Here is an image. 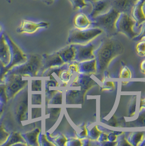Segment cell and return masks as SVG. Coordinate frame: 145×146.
<instances>
[{
  "mask_svg": "<svg viewBox=\"0 0 145 146\" xmlns=\"http://www.w3.org/2000/svg\"><path fill=\"white\" fill-rule=\"evenodd\" d=\"M62 92L59 90L53 98L47 102L49 105H58L62 104Z\"/></svg>",
  "mask_w": 145,
  "mask_h": 146,
  "instance_id": "26",
  "label": "cell"
},
{
  "mask_svg": "<svg viewBox=\"0 0 145 146\" xmlns=\"http://www.w3.org/2000/svg\"><path fill=\"white\" fill-rule=\"evenodd\" d=\"M144 145H145V139L144 140Z\"/></svg>",
  "mask_w": 145,
  "mask_h": 146,
  "instance_id": "50",
  "label": "cell"
},
{
  "mask_svg": "<svg viewBox=\"0 0 145 146\" xmlns=\"http://www.w3.org/2000/svg\"><path fill=\"white\" fill-rule=\"evenodd\" d=\"M0 83H4V80L0 79Z\"/></svg>",
  "mask_w": 145,
  "mask_h": 146,
  "instance_id": "48",
  "label": "cell"
},
{
  "mask_svg": "<svg viewBox=\"0 0 145 146\" xmlns=\"http://www.w3.org/2000/svg\"><path fill=\"white\" fill-rule=\"evenodd\" d=\"M42 58L43 65L40 76L44 71L49 68L61 66L64 64H66V63L59 55L58 52L51 54H44L42 55Z\"/></svg>",
  "mask_w": 145,
  "mask_h": 146,
  "instance_id": "12",
  "label": "cell"
},
{
  "mask_svg": "<svg viewBox=\"0 0 145 146\" xmlns=\"http://www.w3.org/2000/svg\"><path fill=\"white\" fill-rule=\"evenodd\" d=\"M68 70L72 73H79V62L74 61L68 64Z\"/></svg>",
  "mask_w": 145,
  "mask_h": 146,
  "instance_id": "31",
  "label": "cell"
},
{
  "mask_svg": "<svg viewBox=\"0 0 145 146\" xmlns=\"http://www.w3.org/2000/svg\"><path fill=\"white\" fill-rule=\"evenodd\" d=\"M101 1V0H86V2L88 3H92L93 2H96V1Z\"/></svg>",
  "mask_w": 145,
  "mask_h": 146,
  "instance_id": "44",
  "label": "cell"
},
{
  "mask_svg": "<svg viewBox=\"0 0 145 146\" xmlns=\"http://www.w3.org/2000/svg\"><path fill=\"white\" fill-rule=\"evenodd\" d=\"M144 133L141 132L132 133L129 137V142L132 145H138L140 142H142L144 139Z\"/></svg>",
  "mask_w": 145,
  "mask_h": 146,
  "instance_id": "23",
  "label": "cell"
},
{
  "mask_svg": "<svg viewBox=\"0 0 145 146\" xmlns=\"http://www.w3.org/2000/svg\"><path fill=\"white\" fill-rule=\"evenodd\" d=\"M43 1L47 6H50L53 4L55 0H43Z\"/></svg>",
  "mask_w": 145,
  "mask_h": 146,
  "instance_id": "41",
  "label": "cell"
},
{
  "mask_svg": "<svg viewBox=\"0 0 145 146\" xmlns=\"http://www.w3.org/2000/svg\"><path fill=\"white\" fill-rule=\"evenodd\" d=\"M58 53L66 64H69L75 61L76 56L75 45L69 44L63 49L59 50Z\"/></svg>",
  "mask_w": 145,
  "mask_h": 146,
  "instance_id": "17",
  "label": "cell"
},
{
  "mask_svg": "<svg viewBox=\"0 0 145 146\" xmlns=\"http://www.w3.org/2000/svg\"><path fill=\"white\" fill-rule=\"evenodd\" d=\"M137 0H111L112 7L119 13L131 15L132 9Z\"/></svg>",
  "mask_w": 145,
  "mask_h": 146,
  "instance_id": "15",
  "label": "cell"
},
{
  "mask_svg": "<svg viewBox=\"0 0 145 146\" xmlns=\"http://www.w3.org/2000/svg\"><path fill=\"white\" fill-rule=\"evenodd\" d=\"M12 54L9 44L7 41L6 33H0V62L5 66H8L11 62Z\"/></svg>",
  "mask_w": 145,
  "mask_h": 146,
  "instance_id": "11",
  "label": "cell"
},
{
  "mask_svg": "<svg viewBox=\"0 0 145 146\" xmlns=\"http://www.w3.org/2000/svg\"><path fill=\"white\" fill-rule=\"evenodd\" d=\"M113 83L112 82H107L103 84V89L104 90H110V89L113 88Z\"/></svg>",
  "mask_w": 145,
  "mask_h": 146,
  "instance_id": "40",
  "label": "cell"
},
{
  "mask_svg": "<svg viewBox=\"0 0 145 146\" xmlns=\"http://www.w3.org/2000/svg\"><path fill=\"white\" fill-rule=\"evenodd\" d=\"M116 27L117 33H122L130 39L133 40L140 33L135 30L137 27L135 21L131 15L125 13H120Z\"/></svg>",
  "mask_w": 145,
  "mask_h": 146,
  "instance_id": "7",
  "label": "cell"
},
{
  "mask_svg": "<svg viewBox=\"0 0 145 146\" xmlns=\"http://www.w3.org/2000/svg\"><path fill=\"white\" fill-rule=\"evenodd\" d=\"M85 92L82 90L70 89L66 92L67 104H78L81 102Z\"/></svg>",
  "mask_w": 145,
  "mask_h": 146,
  "instance_id": "18",
  "label": "cell"
},
{
  "mask_svg": "<svg viewBox=\"0 0 145 146\" xmlns=\"http://www.w3.org/2000/svg\"><path fill=\"white\" fill-rule=\"evenodd\" d=\"M6 2H7L8 3L11 4V3L12 2V1H13V0H6Z\"/></svg>",
  "mask_w": 145,
  "mask_h": 146,
  "instance_id": "46",
  "label": "cell"
},
{
  "mask_svg": "<svg viewBox=\"0 0 145 146\" xmlns=\"http://www.w3.org/2000/svg\"><path fill=\"white\" fill-rule=\"evenodd\" d=\"M145 1V0H137L131 13V16L135 21L138 29H141L142 25L145 23V15L143 9Z\"/></svg>",
  "mask_w": 145,
  "mask_h": 146,
  "instance_id": "14",
  "label": "cell"
},
{
  "mask_svg": "<svg viewBox=\"0 0 145 146\" xmlns=\"http://www.w3.org/2000/svg\"><path fill=\"white\" fill-rule=\"evenodd\" d=\"M124 51V46L118 40L111 37L101 40L94 51L97 72L103 73L112 60Z\"/></svg>",
  "mask_w": 145,
  "mask_h": 146,
  "instance_id": "1",
  "label": "cell"
},
{
  "mask_svg": "<svg viewBox=\"0 0 145 146\" xmlns=\"http://www.w3.org/2000/svg\"><path fill=\"white\" fill-rule=\"evenodd\" d=\"M53 141L54 142H56L55 145L60 146H65L67 145L68 139L64 135H59L55 137H53Z\"/></svg>",
  "mask_w": 145,
  "mask_h": 146,
  "instance_id": "30",
  "label": "cell"
},
{
  "mask_svg": "<svg viewBox=\"0 0 145 146\" xmlns=\"http://www.w3.org/2000/svg\"><path fill=\"white\" fill-rule=\"evenodd\" d=\"M145 107V98L144 99L141 101V106H140V108H141L142 107Z\"/></svg>",
  "mask_w": 145,
  "mask_h": 146,
  "instance_id": "43",
  "label": "cell"
},
{
  "mask_svg": "<svg viewBox=\"0 0 145 146\" xmlns=\"http://www.w3.org/2000/svg\"><path fill=\"white\" fill-rule=\"evenodd\" d=\"M6 37L11 48L12 54L11 62L8 66L6 67L8 71L14 67L19 66L26 62L28 57L22 52L20 47L14 42L13 40L8 35L6 34Z\"/></svg>",
  "mask_w": 145,
  "mask_h": 146,
  "instance_id": "8",
  "label": "cell"
},
{
  "mask_svg": "<svg viewBox=\"0 0 145 146\" xmlns=\"http://www.w3.org/2000/svg\"><path fill=\"white\" fill-rule=\"evenodd\" d=\"M136 50L137 54L140 56H145V40H140L136 45Z\"/></svg>",
  "mask_w": 145,
  "mask_h": 146,
  "instance_id": "28",
  "label": "cell"
},
{
  "mask_svg": "<svg viewBox=\"0 0 145 146\" xmlns=\"http://www.w3.org/2000/svg\"><path fill=\"white\" fill-rule=\"evenodd\" d=\"M0 101L5 105L8 102L5 83H0Z\"/></svg>",
  "mask_w": 145,
  "mask_h": 146,
  "instance_id": "27",
  "label": "cell"
},
{
  "mask_svg": "<svg viewBox=\"0 0 145 146\" xmlns=\"http://www.w3.org/2000/svg\"><path fill=\"white\" fill-rule=\"evenodd\" d=\"M78 133H77L79 138H85L88 136V131L85 126H82L80 127Z\"/></svg>",
  "mask_w": 145,
  "mask_h": 146,
  "instance_id": "36",
  "label": "cell"
},
{
  "mask_svg": "<svg viewBox=\"0 0 145 146\" xmlns=\"http://www.w3.org/2000/svg\"><path fill=\"white\" fill-rule=\"evenodd\" d=\"M4 107H5V105L2 104L1 101H0V109H1L2 108H3Z\"/></svg>",
  "mask_w": 145,
  "mask_h": 146,
  "instance_id": "45",
  "label": "cell"
},
{
  "mask_svg": "<svg viewBox=\"0 0 145 146\" xmlns=\"http://www.w3.org/2000/svg\"><path fill=\"white\" fill-rule=\"evenodd\" d=\"M74 25L76 29L84 30L93 27V23L92 20L86 14L79 13L74 17Z\"/></svg>",
  "mask_w": 145,
  "mask_h": 146,
  "instance_id": "16",
  "label": "cell"
},
{
  "mask_svg": "<svg viewBox=\"0 0 145 146\" xmlns=\"http://www.w3.org/2000/svg\"><path fill=\"white\" fill-rule=\"evenodd\" d=\"M100 134V131H99V130L97 129V127L95 126L89 133H88V136H89L90 138L92 139H97L99 137Z\"/></svg>",
  "mask_w": 145,
  "mask_h": 146,
  "instance_id": "34",
  "label": "cell"
},
{
  "mask_svg": "<svg viewBox=\"0 0 145 146\" xmlns=\"http://www.w3.org/2000/svg\"><path fill=\"white\" fill-rule=\"evenodd\" d=\"M7 110V116L16 126L21 125L28 120V86L18 93L13 99Z\"/></svg>",
  "mask_w": 145,
  "mask_h": 146,
  "instance_id": "2",
  "label": "cell"
},
{
  "mask_svg": "<svg viewBox=\"0 0 145 146\" xmlns=\"http://www.w3.org/2000/svg\"><path fill=\"white\" fill-rule=\"evenodd\" d=\"M32 105H41L42 104V94L32 95Z\"/></svg>",
  "mask_w": 145,
  "mask_h": 146,
  "instance_id": "35",
  "label": "cell"
},
{
  "mask_svg": "<svg viewBox=\"0 0 145 146\" xmlns=\"http://www.w3.org/2000/svg\"><path fill=\"white\" fill-rule=\"evenodd\" d=\"M119 14V11L112 7L107 12L97 16L92 20L93 27L102 29L107 37H111L117 33L116 24Z\"/></svg>",
  "mask_w": 145,
  "mask_h": 146,
  "instance_id": "5",
  "label": "cell"
},
{
  "mask_svg": "<svg viewBox=\"0 0 145 146\" xmlns=\"http://www.w3.org/2000/svg\"><path fill=\"white\" fill-rule=\"evenodd\" d=\"M74 11L81 10L87 6L86 0H68Z\"/></svg>",
  "mask_w": 145,
  "mask_h": 146,
  "instance_id": "25",
  "label": "cell"
},
{
  "mask_svg": "<svg viewBox=\"0 0 145 146\" xmlns=\"http://www.w3.org/2000/svg\"><path fill=\"white\" fill-rule=\"evenodd\" d=\"M119 77L121 78H130L132 77L131 71L127 67H122L119 70Z\"/></svg>",
  "mask_w": 145,
  "mask_h": 146,
  "instance_id": "29",
  "label": "cell"
},
{
  "mask_svg": "<svg viewBox=\"0 0 145 146\" xmlns=\"http://www.w3.org/2000/svg\"><path fill=\"white\" fill-rule=\"evenodd\" d=\"M136 122L139 126H145V110L139 114Z\"/></svg>",
  "mask_w": 145,
  "mask_h": 146,
  "instance_id": "38",
  "label": "cell"
},
{
  "mask_svg": "<svg viewBox=\"0 0 145 146\" xmlns=\"http://www.w3.org/2000/svg\"><path fill=\"white\" fill-rule=\"evenodd\" d=\"M3 80L8 101L13 99L22 89L28 86V77L21 75L7 73Z\"/></svg>",
  "mask_w": 145,
  "mask_h": 146,
  "instance_id": "6",
  "label": "cell"
},
{
  "mask_svg": "<svg viewBox=\"0 0 145 146\" xmlns=\"http://www.w3.org/2000/svg\"><path fill=\"white\" fill-rule=\"evenodd\" d=\"M41 132L40 128H36L27 133H22L26 141L27 146H39V136Z\"/></svg>",
  "mask_w": 145,
  "mask_h": 146,
  "instance_id": "19",
  "label": "cell"
},
{
  "mask_svg": "<svg viewBox=\"0 0 145 146\" xmlns=\"http://www.w3.org/2000/svg\"><path fill=\"white\" fill-rule=\"evenodd\" d=\"M1 30H2V27H1V25H0V33H1Z\"/></svg>",
  "mask_w": 145,
  "mask_h": 146,
  "instance_id": "49",
  "label": "cell"
},
{
  "mask_svg": "<svg viewBox=\"0 0 145 146\" xmlns=\"http://www.w3.org/2000/svg\"><path fill=\"white\" fill-rule=\"evenodd\" d=\"M75 45L76 47L75 61L80 62L95 59L94 51L97 47H96V44L93 43V41L84 45Z\"/></svg>",
  "mask_w": 145,
  "mask_h": 146,
  "instance_id": "9",
  "label": "cell"
},
{
  "mask_svg": "<svg viewBox=\"0 0 145 146\" xmlns=\"http://www.w3.org/2000/svg\"><path fill=\"white\" fill-rule=\"evenodd\" d=\"M72 76L73 75L72 73L68 70L67 66L61 72L59 79L63 84H65L66 86V85L68 84V83L71 80Z\"/></svg>",
  "mask_w": 145,
  "mask_h": 146,
  "instance_id": "22",
  "label": "cell"
},
{
  "mask_svg": "<svg viewBox=\"0 0 145 146\" xmlns=\"http://www.w3.org/2000/svg\"><path fill=\"white\" fill-rule=\"evenodd\" d=\"M18 145L27 146L26 141L22 136V134L17 131H13L11 133L8 139L3 146H14Z\"/></svg>",
  "mask_w": 145,
  "mask_h": 146,
  "instance_id": "21",
  "label": "cell"
},
{
  "mask_svg": "<svg viewBox=\"0 0 145 146\" xmlns=\"http://www.w3.org/2000/svg\"><path fill=\"white\" fill-rule=\"evenodd\" d=\"M103 33L102 29L96 27L84 30L74 27L69 32L67 43L69 44H86L92 42Z\"/></svg>",
  "mask_w": 145,
  "mask_h": 146,
  "instance_id": "4",
  "label": "cell"
},
{
  "mask_svg": "<svg viewBox=\"0 0 145 146\" xmlns=\"http://www.w3.org/2000/svg\"><path fill=\"white\" fill-rule=\"evenodd\" d=\"M49 25V23L46 21L37 23L31 20L23 19L16 31L17 33L20 34H33L37 32L39 30L48 28Z\"/></svg>",
  "mask_w": 145,
  "mask_h": 146,
  "instance_id": "10",
  "label": "cell"
},
{
  "mask_svg": "<svg viewBox=\"0 0 145 146\" xmlns=\"http://www.w3.org/2000/svg\"><path fill=\"white\" fill-rule=\"evenodd\" d=\"M140 68H141V72L145 74V59L142 61L140 65Z\"/></svg>",
  "mask_w": 145,
  "mask_h": 146,
  "instance_id": "42",
  "label": "cell"
},
{
  "mask_svg": "<svg viewBox=\"0 0 145 146\" xmlns=\"http://www.w3.org/2000/svg\"><path fill=\"white\" fill-rule=\"evenodd\" d=\"M11 133L8 131L3 124H0V146H3L7 142Z\"/></svg>",
  "mask_w": 145,
  "mask_h": 146,
  "instance_id": "24",
  "label": "cell"
},
{
  "mask_svg": "<svg viewBox=\"0 0 145 146\" xmlns=\"http://www.w3.org/2000/svg\"><path fill=\"white\" fill-rule=\"evenodd\" d=\"M39 145L41 146H51V145H55V144H53L50 141H49L47 139V137H46V135H42L40 133L39 136Z\"/></svg>",
  "mask_w": 145,
  "mask_h": 146,
  "instance_id": "33",
  "label": "cell"
},
{
  "mask_svg": "<svg viewBox=\"0 0 145 146\" xmlns=\"http://www.w3.org/2000/svg\"><path fill=\"white\" fill-rule=\"evenodd\" d=\"M91 3L92 8L88 17L92 20L97 16L107 12L112 8L111 0H101Z\"/></svg>",
  "mask_w": 145,
  "mask_h": 146,
  "instance_id": "13",
  "label": "cell"
},
{
  "mask_svg": "<svg viewBox=\"0 0 145 146\" xmlns=\"http://www.w3.org/2000/svg\"><path fill=\"white\" fill-rule=\"evenodd\" d=\"M143 9H144V12L145 15V1L144 2V6H143Z\"/></svg>",
  "mask_w": 145,
  "mask_h": 146,
  "instance_id": "47",
  "label": "cell"
},
{
  "mask_svg": "<svg viewBox=\"0 0 145 146\" xmlns=\"http://www.w3.org/2000/svg\"><path fill=\"white\" fill-rule=\"evenodd\" d=\"M8 72L7 67L0 62V79L3 80L5 76Z\"/></svg>",
  "mask_w": 145,
  "mask_h": 146,
  "instance_id": "39",
  "label": "cell"
},
{
  "mask_svg": "<svg viewBox=\"0 0 145 146\" xmlns=\"http://www.w3.org/2000/svg\"><path fill=\"white\" fill-rule=\"evenodd\" d=\"M42 80H32L31 83L32 92H41L42 91Z\"/></svg>",
  "mask_w": 145,
  "mask_h": 146,
  "instance_id": "32",
  "label": "cell"
},
{
  "mask_svg": "<svg viewBox=\"0 0 145 146\" xmlns=\"http://www.w3.org/2000/svg\"><path fill=\"white\" fill-rule=\"evenodd\" d=\"M129 117H132L133 115L135 112V109H136V98L132 99V102H130V104L129 105Z\"/></svg>",
  "mask_w": 145,
  "mask_h": 146,
  "instance_id": "37",
  "label": "cell"
},
{
  "mask_svg": "<svg viewBox=\"0 0 145 146\" xmlns=\"http://www.w3.org/2000/svg\"><path fill=\"white\" fill-rule=\"evenodd\" d=\"M79 73L90 74L97 72V62L96 59L79 62Z\"/></svg>",
  "mask_w": 145,
  "mask_h": 146,
  "instance_id": "20",
  "label": "cell"
},
{
  "mask_svg": "<svg viewBox=\"0 0 145 146\" xmlns=\"http://www.w3.org/2000/svg\"><path fill=\"white\" fill-rule=\"evenodd\" d=\"M43 58L38 54L31 55L26 62L14 67L7 73L21 75L28 78L40 76L43 65Z\"/></svg>",
  "mask_w": 145,
  "mask_h": 146,
  "instance_id": "3",
  "label": "cell"
}]
</instances>
